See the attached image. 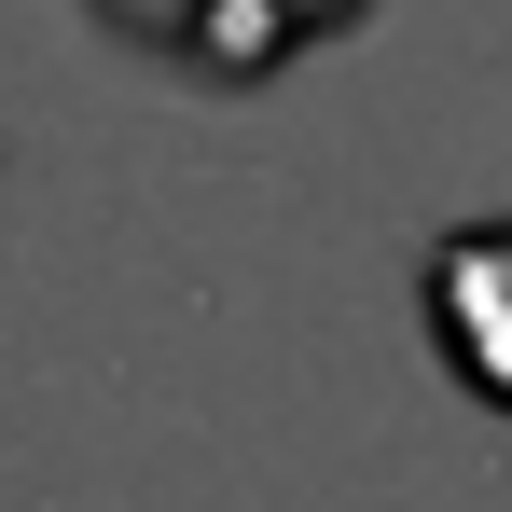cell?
Listing matches in <instances>:
<instances>
[{
	"instance_id": "cell-1",
	"label": "cell",
	"mask_w": 512,
	"mask_h": 512,
	"mask_svg": "<svg viewBox=\"0 0 512 512\" xmlns=\"http://www.w3.org/2000/svg\"><path fill=\"white\" fill-rule=\"evenodd\" d=\"M443 346L471 360V388L512 402V222H485V236L443 250Z\"/></svg>"
}]
</instances>
